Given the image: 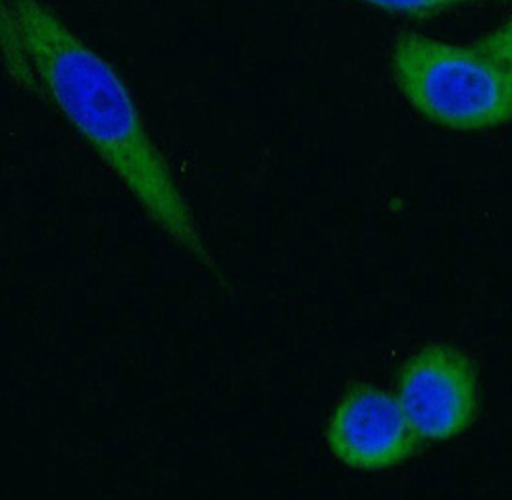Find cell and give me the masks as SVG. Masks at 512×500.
I'll return each mask as SVG.
<instances>
[{"label": "cell", "mask_w": 512, "mask_h": 500, "mask_svg": "<svg viewBox=\"0 0 512 500\" xmlns=\"http://www.w3.org/2000/svg\"><path fill=\"white\" fill-rule=\"evenodd\" d=\"M372 8H378L387 14L407 16V18H430L441 12L459 8L464 4H474L480 0H359Z\"/></svg>", "instance_id": "6"}, {"label": "cell", "mask_w": 512, "mask_h": 500, "mask_svg": "<svg viewBox=\"0 0 512 500\" xmlns=\"http://www.w3.org/2000/svg\"><path fill=\"white\" fill-rule=\"evenodd\" d=\"M0 66L20 91L39 99V87L27 60L10 0H0Z\"/></svg>", "instance_id": "5"}, {"label": "cell", "mask_w": 512, "mask_h": 500, "mask_svg": "<svg viewBox=\"0 0 512 500\" xmlns=\"http://www.w3.org/2000/svg\"><path fill=\"white\" fill-rule=\"evenodd\" d=\"M10 8L39 87V100L64 118L164 239L231 289L195 210L116 66L49 2L10 0Z\"/></svg>", "instance_id": "1"}, {"label": "cell", "mask_w": 512, "mask_h": 500, "mask_svg": "<svg viewBox=\"0 0 512 500\" xmlns=\"http://www.w3.org/2000/svg\"><path fill=\"white\" fill-rule=\"evenodd\" d=\"M474 47L512 70V14L503 24L482 37Z\"/></svg>", "instance_id": "7"}, {"label": "cell", "mask_w": 512, "mask_h": 500, "mask_svg": "<svg viewBox=\"0 0 512 500\" xmlns=\"http://www.w3.org/2000/svg\"><path fill=\"white\" fill-rule=\"evenodd\" d=\"M326 445L341 464L378 472L416 456L424 441L395 395L370 383H355L333 406Z\"/></svg>", "instance_id": "4"}, {"label": "cell", "mask_w": 512, "mask_h": 500, "mask_svg": "<svg viewBox=\"0 0 512 500\" xmlns=\"http://www.w3.org/2000/svg\"><path fill=\"white\" fill-rule=\"evenodd\" d=\"M395 397L424 443L457 439L474 424L480 410L478 368L457 347H422L401 366Z\"/></svg>", "instance_id": "3"}, {"label": "cell", "mask_w": 512, "mask_h": 500, "mask_svg": "<svg viewBox=\"0 0 512 500\" xmlns=\"http://www.w3.org/2000/svg\"><path fill=\"white\" fill-rule=\"evenodd\" d=\"M391 68L403 97L434 124L455 131L512 124V70L476 47L403 33Z\"/></svg>", "instance_id": "2"}]
</instances>
